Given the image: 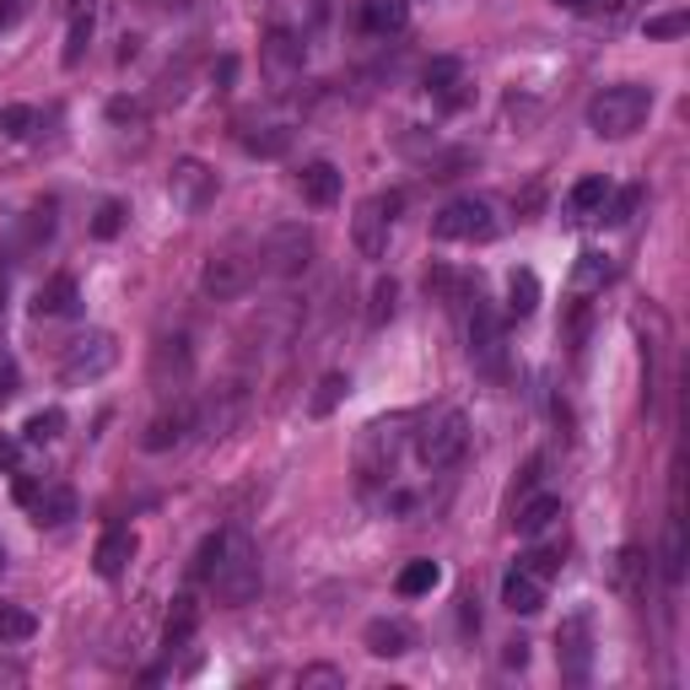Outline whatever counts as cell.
Returning <instances> with one entry per match:
<instances>
[{
	"label": "cell",
	"mask_w": 690,
	"mask_h": 690,
	"mask_svg": "<svg viewBox=\"0 0 690 690\" xmlns=\"http://www.w3.org/2000/svg\"><path fill=\"white\" fill-rule=\"evenodd\" d=\"M195 432V405L178 394V400H167V410H157L152 421H146V432H141V447L146 453H167V447H178L184 437Z\"/></svg>",
	"instance_id": "2e32d148"
},
{
	"label": "cell",
	"mask_w": 690,
	"mask_h": 690,
	"mask_svg": "<svg viewBox=\"0 0 690 690\" xmlns=\"http://www.w3.org/2000/svg\"><path fill=\"white\" fill-rule=\"evenodd\" d=\"M167 200L184 216H200L205 205L216 200V167L200 163V157H178L167 173Z\"/></svg>",
	"instance_id": "7c38bea8"
},
{
	"label": "cell",
	"mask_w": 690,
	"mask_h": 690,
	"mask_svg": "<svg viewBox=\"0 0 690 690\" xmlns=\"http://www.w3.org/2000/svg\"><path fill=\"white\" fill-rule=\"evenodd\" d=\"M556 6H567V11H594L599 0H556Z\"/></svg>",
	"instance_id": "db71d44e"
},
{
	"label": "cell",
	"mask_w": 690,
	"mask_h": 690,
	"mask_svg": "<svg viewBox=\"0 0 690 690\" xmlns=\"http://www.w3.org/2000/svg\"><path fill=\"white\" fill-rule=\"evenodd\" d=\"M0 567H6V550H0Z\"/></svg>",
	"instance_id": "9f6ffc18"
},
{
	"label": "cell",
	"mask_w": 690,
	"mask_h": 690,
	"mask_svg": "<svg viewBox=\"0 0 690 690\" xmlns=\"http://www.w3.org/2000/svg\"><path fill=\"white\" fill-rule=\"evenodd\" d=\"M86 49H92V6L71 17V33H65V71H76V65H82Z\"/></svg>",
	"instance_id": "836d02e7"
},
{
	"label": "cell",
	"mask_w": 690,
	"mask_h": 690,
	"mask_svg": "<svg viewBox=\"0 0 690 690\" xmlns=\"http://www.w3.org/2000/svg\"><path fill=\"white\" fill-rule=\"evenodd\" d=\"M210 594L222 599V605H248V599H259V583H265V567H259V550H254V539L248 534H222V556H216V567H210Z\"/></svg>",
	"instance_id": "6da1fadb"
},
{
	"label": "cell",
	"mask_w": 690,
	"mask_h": 690,
	"mask_svg": "<svg viewBox=\"0 0 690 690\" xmlns=\"http://www.w3.org/2000/svg\"><path fill=\"white\" fill-rule=\"evenodd\" d=\"M545 594H550V583L534 577L528 567H513L507 577H502V605L513 609V615H534V609H545Z\"/></svg>",
	"instance_id": "44dd1931"
},
{
	"label": "cell",
	"mask_w": 690,
	"mask_h": 690,
	"mask_svg": "<svg viewBox=\"0 0 690 690\" xmlns=\"http://www.w3.org/2000/svg\"><path fill=\"white\" fill-rule=\"evenodd\" d=\"M22 464V443L17 437H0V470H17Z\"/></svg>",
	"instance_id": "681fc988"
},
{
	"label": "cell",
	"mask_w": 690,
	"mask_h": 690,
	"mask_svg": "<svg viewBox=\"0 0 690 690\" xmlns=\"http://www.w3.org/2000/svg\"><path fill=\"white\" fill-rule=\"evenodd\" d=\"M686 577V534H680V518H669V539H663V583L680 588Z\"/></svg>",
	"instance_id": "e575fe53"
},
{
	"label": "cell",
	"mask_w": 690,
	"mask_h": 690,
	"mask_svg": "<svg viewBox=\"0 0 690 690\" xmlns=\"http://www.w3.org/2000/svg\"><path fill=\"white\" fill-rule=\"evenodd\" d=\"M302 39L297 33H286V28H276V33H265V43H259V65H265V76H270V86H291L297 76H302Z\"/></svg>",
	"instance_id": "9a60e30c"
},
{
	"label": "cell",
	"mask_w": 690,
	"mask_h": 690,
	"mask_svg": "<svg viewBox=\"0 0 690 690\" xmlns=\"http://www.w3.org/2000/svg\"><path fill=\"white\" fill-rule=\"evenodd\" d=\"M76 308H82L76 276H54V281H43L39 297H33V313H39V319H71Z\"/></svg>",
	"instance_id": "7402d4cb"
},
{
	"label": "cell",
	"mask_w": 690,
	"mask_h": 690,
	"mask_svg": "<svg viewBox=\"0 0 690 690\" xmlns=\"http://www.w3.org/2000/svg\"><path fill=\"white\" fill-rule=\"evenodd\" d=\"M244 410H248V389L233 378V383L210 389L200 405H195V432H205V437H227V432L244 421Z\"/></svg>",
	"instance_id": "5bb4252c"
},
{
	"label": "cell",
	"mask_w": 690,
	"mask_h": 690,
	"mask_svg": "<svg viewBox=\"0 0 690 690\" xmlns=\"http://www.w3.org/2000/svg\"><path fill=\"white\" fill-rule=\"evenodd\" d=\"M114 362H120V340L109 329H86L82 340H71L65 357H60V383H71V389L97 383L103 372H114Z\"/></svg>",
	"instance_id": "8992f818"
},
{
	"label": "cell",
	"mask_w": 690,
	"mask_h": 690,
	"mask_svg": "<svg viewBox=\"0 0 690 690\" xmlns=\"http://www.w3.org/2000/svg\"><path fill=\"white\" fill-rule=\"evenodd\" d=\"M195 378V351H189V334H163L157 351H152V389L163 400H178Z\"/></svg>",
	"instance_id": "4fadbf2b"
},
{
	"label": "cell",
	"mask_w": 690,
	"mask_h": 690,
	"mask_svg": "<svg viewBox=\"0 0 690 690\" xmlns=\"http://www.w3.org/2000/svg\"><path fill=\"white\" fill-rule=\"evenodd\" d=\"M33 637H39V615L28 605L0 599V642H33Z\"/></svg>",
	"instance_id": "f1b7e54d"
},
{
	"label": "cell",
	"mask_w": 690,
	"mask_h": 690,
	"mask_svg": "<svg viewBox=\"0 0 690 690\" xmlns=\"http://www.w3.org/2000/svg\"><path fill=\"white\" fill-rule=\"evenodd\" d=\"M222 534H227V528H216V534H205L200 539V550H195V562H189V577H195V583L210 577V567H216V556H222Z\"/></svg>",
	"instance_id": "b9f144b4"
},
{
	"label": "cell",
	"mask_w": 690,
	"mask_h": 690,
	"mask_svg": "<svg viewBox=\"0 0 690 690\" xmlns=\"http://www.w3.org/2000/svg\"><path fill=\"white\" fill-rule=\"evenodd\" d=\"M605 200H609V178H605V173H588V178H577V184H571L567 216H571V222H594V216L605 210Z\"/></svg>",
	"instance_id": "484cf974"
},
{
	"label": "cell",
	"mask_w": 690,
	"mask_h": 690,
	"mask_svg": "<svg viewBox=\"0 0 690 690\" xmlns=\"http://www.w3.org/2000/svg\"><path fill=\"white\" fill-rule=\"evenodd\" d=\"M686 28H690L686 11H663V17H648V22H642V33H648V39H680Z\"/></svg>",
	"instance_id": "7bdbcfd3"
},
{
	"label": "cell",
	"mask_w": 690,
	"mask_h": 690,
	"mask_svg": "<svg viewBox=\"0 0 690 690\" xmlns=\"http://www.w3.org/2000/svg\"><path fill=\"white\" fill-rule=\"evenodd\" d=\"M11 394H17V357L0 351V400H11Z\"/></svg>",
	"instance_id": "f6af8a7d"
},
{
	"label": "cell",
	"mask_w": 690,
	"mask_h": 690,
	"mask_svg": "<svg viewBox=\"0 0 690 690\" xmlns=\"http://www.w3.org/2000/svg\"><path fill=\"white\" fill-rule=\"evenodd\" d=\"M195 626H200V599H195V594H178V599H173V609H167V620H163V648L167 652L189 648Z\"/></svg>",
	"instance_id": "cb8c5ba5"
},
{
	"label": "cell",
	"mask_w": 690,
	"mask_h": 690,
	"mask_svg": "<svg viewBox=\"0 0 690 690\" xmlns=\"http://www.w3.org/2000/svg\"><path fill=\"white\" fill-rule=\"evenodd\" d=\"M28 130H33V109H22V103L0 109V141H22Z\"/></svg>",
	"instance_id": "ab89813d"
},
{
	"label": "cell",
	"mask_w": 690,
	"mask_h": 690,
	"mask_svg": "<svg viewBox=\"0 0 690 690\" xmlns=\"http://www.w3.org/2000/svg\"><path fill=\"white\" fill-rule=\"evenodd\" d=\"M400 195H372L357 205V222H351V244L362 259H383L389 254V233H394V216H400Z\"/></svg>",
	"instance_id": "8fae6325"
},
{
	"label": "cell",
	"mask_w": 690,
	"mask_h": 690,
	"mask_svg": "<svg viewBox=\"0 0 690 690\" xmlns=\"http://www.w3.org/2000/svg\"><path fill=\"white\" fill-rule=\"evenodd\" d=\"M432 238H443V244H491V238H496V216H491V205L475 200V195L447 200L443 210H437V222H432Z\"/></svg>",
	"instance_id": "9c48e42d"
},
{
	"label": "cell",
	"mask_w": 690,
	"mask_h": 690,
	"mask_svg": "<svg viewBox=\"0 0 690 690\" xmlns=\"http://www.w3.org/2000/svg\"><path fill=\"white\" fill-rule=\"evenodd\" d=\"M405 426L410 415H389V421H372L357 443V475L362 486H378V481H394V464H400V447H405Z\"/></svg>",
	"instance_id": "277c9868"
},
{
	"label": "cell",
	"mask_w": 690,
	"mask_h": 690,
	"mask_svg": "<svg viewBox=\"0 0 690 690\" xmlns=\"http://www.w3.org/2000/svg\"><path fill=\"white\" fill-rule=\"evenodd\" d=\"M405 22H410L405 0H367L362 6V28L372 39H394V33H405Z\"/></svg>",
	"instance_id": "4316f807"
},
{
	"label": "cell",
	"mask_w": 690,
	"mask_h": 690,
	"mask_svg": "<svg viewBox=\"0 0 690 690\" xmlns=\"http://www.w3.org/2000/svg\"><path fill=\"white\" fill-rule=\"evenodd\" d=\"M17 502L33 507L39 524H71L76 518V491L71 486H39V481H17Z\"/></svg>",
	"instance_id": "e0dca14e"
},
{
	"label": "cell",
	"mask_w": 690,
	"mask_h": 690,
	"mask_svg": "<svg viewBox=\"0 0 690 690\" xmlns=\"http://www.w3.org/2000/svg\"><path fill=\"white\" fill-rule=\"evenodd\" d=\"M233 76H238V60H233V54H222V65H216V82H222V92H227Z\"/></svg>",
	"instance_id": "816d5d0a"
},
{
	"label": "cell",
	"mask_w": 690,
	"mask_h": 690,
	"mask_svg": "<svg viewBox=\"0 0 690 690\" xmlns=\"http://www.w3.org/2000/svg\"><path fill=\"white\" fill-rule=\"evenodd\" d=\"M49 233H54V210H49V205H33V210H28V244H43Z\"/></svg>",
	"instance_id": "ee69618b"
},
{
	"label": "cell",
	"mask_w": 690,
	"mask_h": 690,
	"mask_svg": "<svg viewBox=\"0 0 690 690\" xmlns=\"http://www.w3.org/2000/svg\"><path fill=\"white\" fill-rule=\"evenodd\" d=\"M302 200L319 205V210L334 205V200H340V173H334L329 163H308V167H302Z\"/></svg>",
	"instance_id": "83f0119b"
},
{
	"label": "cell",
	"mask_w": 690,
	"mask_h": 690,
	"mask_svg": "<svg viewBox=\"0 0 690 690\" xmlns=\"http://www.w3.org/2000/svg\"><path fill=\"white\" fill-rule=\"evenodd\" d=\"M648 571H652V556L642 545H620V550H615V567H609V588H615L620 599L642 605V599H648Z\"/></svg>",
	"instance_id": "ac0fdd59"
},
{
	"label": "cell",
	"mask_w": 690,
	"mask_h": 690,
	"mask_svg": "<svg viewBox=\"0 0 690 690\" xmlns=\"http://www.w3.org/2000/svg\"><path fill=\"white\" fill-rule=\"evenodd\" d=\"M362 642L372 658H405V652L415 648V631H410L405 620H372L362 631Z\"/></svg>",
	"instance_id": "603a6c76"
},
{
	"label": "cell",
	"mask_w": 690,
	"mask_h": 690,
	"mask_svg": "<svg viewBox=\"0 0 690 690\" xmlns=\"http://www.w3.org/2000/svg\"><path fill=\"white\" fill-rule=\"evenodd\" d=\"M302 686H340V669H329V663H313V669H302Z\"/></svg>",
	"instance_id": "bcb514c9"
},
{
	"label": "cell",
	"mask_w": 690,
	"mask_h": 690,
	"mask_svg": "<svg viewBox=\"0 0 690 690\" xmlns=\"http://www.w3.org/2000/svg\"><path fill=\"white\" fill-rule=\"evenodd\" d=\"M120 227H124V205L120 200H103L97 205V216H92V238H120Z\"/></svg>",
	"instance_id": "60d3db41"
},
{
	"label": "cell",
	"mask_w": 690,
	"mask_h": 690,
	"mask_svg": "<svg viewBox=\"0 0 690 690\" xmlns=\"http://www.w3.org/2000/svg\"><path fill=\"white\" fill-rule=\"evenodd\" d=\"M109 120H114V124H124V120L135 124V120H141V103H130V97H114V103H109Z\"/></svg>",
	"instance_id": "7dc6e473"
},
{
	"label": "cell",
	"mask_w": 690,
	"mask_h": 690,
	"mask_svg": "<svg viewBox=\"0 0 690 690\" xmlns=\"http://www.w3.org/2000/svg\"><path fill=\"white\" fill-rule=\"evenodd\" d=\"M0 308H6V270H0Z\"/></svg>",
	"instance_id": "11a10c76"
},
{
	"label": "cell",
	"mask_w": 690,
	"mask_h": 690,
	"mask_svg": "<svg viewBox=\"0 0 690 690\" xmlns=\"http://www.w3.org/2000/svg\"><path fill=\"white\" fill-rule=\"evenodd\" d=\"M17 17H22V0H0V33H6Z\"/></svg>",
	"instance_id": "f907efd6"
},
{
	"label": "cell",
	"mask_w": 690,
	"mask_h": 690,
	"mask_svg": "<svg viewBox=\"0 0 690 690\" xmlns=\"http://www.w3.org/2000/svg\"><path fill=\"white\" fill-rule=\"evenodd\" d=\"M556 669L567 686H588V674H594V615L588 609H571L556 626Z\"/></svg>",
	"instance_id": "ba28073f"
},
{
	"label": "cell",
	"mask_w": 690,
	"mask_h": 690,
	"mask_svg": "<svg viewBox=\"0 0 690 690\" xmlns=\"http://www.w3.org/2000/svg\"><path fill=\"white\" fill-rule=\"evenodd\" d=\"M571 281H577V291H594V286H605L609 281V259L605 254H577V270H571Z\"/></svg>",
	"instance_id": "f35d334b"
},
{
	"label": "cell",
	"mask_w": 690,
	"mask_h": 690,
	"mask_svg": "<svg viewBox=\"0 0 690 690\" xmlns=\"http://www.w3.org/2000/svg\"><path fill=\"white\" fill-rule=\"evenodd\" d=\"M562 524V496H524L518 502V518H513V528L524 534V539H539L545 528Z\"/></svg>",
	"instance_id": "d4e9b609"
},
{
	"label": "cell",
	"mask_w": 690,
	"mask_h": 690,
	"mask_svg": "<svg viewBox=\"0 0 690 690\" xmlns=\"http://www.w3.org/2000/svg\"><path fill=\"white\" fill-rule=\"evenodd\" d=\"M394 302H400V286H394V276L372 281V308H367V325H372V329H383L389 319H394Z\"/></svg>",
	"instance_id": "74e56055"
},
{
	"label": "cell",
	"mask_w": 690,
	"mask_h": 690,
	"mask_svg": "<svg viewBox=\"0 0 690 690\" xmlns=\"http://www.w3.org/2000/svg\"><path fill=\"white\" fill-rule=\"evenodd\" d=\"M534 308H539V276L534 270H513V281H507V313L528 319Z\"/></svg>",
	"instance_id": "1f68e13d"
},
{
	"label": "cell",
	"mask_w": 690,
	"mask_h": 690,
	"mask_svg": "<svg viewBox=\"0 0 690 690\" xmlns=\"http://www.w3.org/2000/svg\"><path fill=\"white\" fill-rule=\"evenodd\" d=\"M426 92L437 97V109H464L475 92H470V82H464V60H453V54H443V60H432L426 65Z\"/></svg>",
	"instance_id": "ffe728a7"
},
{
	"label": "cell",
	"mask_w": 690,
	"mask_h": 690,
	"mask_svg": "<svg viewBox=\"0 0 690 690\" xmlns=\"http://www.w3.org/2000/svg\"><path fill=\"white\" fill-rule=\"evenodd\" d=\"M244 146L254 152V157H286V146H291V130H286V124H265V130L244 135Z\"/></svg>",
	"instance_id": "d590c367"
},
{
	"label": "cell",
	"mask_w": 690,
	"mask_h": 690,
	"mask_svg": "<svg viewBox=\"0 0 690 690\" xmlns=\"http://www.w3.org/2000/svg\"><path fill=\"white\" fill-rule=\"evenodd\" d=\"M652 114V86L642 82H615L605 92H594V103H588V130L594 135H605V141H626V135H637Z\"/></svg>",
	"instance_id": "7a4b0ae2"
},
{
	"label": "cell",
	"mask_w": 690,
	"mask_h": 690,
	"mask_svg": "<svg viewBox=\"0 0 690 690\" xmlns=\"http://www.w3.org/2000/svg\"><path fill=\"white\" fill-rule=\"evenodd\" d=\"M502 663H507V669H524V663H528V642H524V637H513V642H507Z\"/></svg>",
	"instance_id": "c3c4849f"
},
{
	"label": "cell",
	"mask_w": 690,
	"mask_h": 690,
	"mask_svg": "<svg viewBox=\"0 0 690 690\" xmlns=\"http://www.w3.org/2000/svg\"><path fill=\"white\" fill-rule=\"evenodd\" d=\"M259 276H276V281H291V276H302L308 265H313V227H302V222H286L276 227L265 244H259Z\"/></svg>",
	"instance_id": "5b68a950"
},
{
	"label": "cell",
	"mask_w": 690,
	"mask_h": 690,
	"mask_svg": "<svg viewBox=\"0 0 690 690\" xmlns=\"http://www.w3.org/2000/svg\"><path fill=\"white\" fill-rule=\"evenodd\" d=\"M437 583H443V567H437V562H426V556H415V562H405V571H400V583H394V588H400L405 599H421V594H432Z\"/></svg>",
	"instance_id": "f546056e"
},
{
	"label": "cell",
	"mask_w": 690,
	"mask_h": 690,
	"mask_svg": "<svg viewBox=\"0 0 690 690\" xmlns=\"http://www.w3.org/2000/svg\"><path fill=\"white\" fill-rule=\"evenodd\" d=\"M60 432H65V410H33V415H28V426H22V437H28V443H54V437H60Z\"/></svg>",
	"instance_id": "8d00e7d4"
},
{
	"label": "cell",
	"mask_w": 690,
	"mask_h": 690,
	"mask_svg": "<svg viewBox=\"0 0 690 690\" xmlns=\"http://www.w3.org/2000/svg\"><path fill=\"white\" fill-rule=\"evenodd\" d=\"M346 394H351V378H346V372H329L325 383L313 389V400H308V415H313V421H329Z\"/></svg>",
	"instance_id": "4dcf8cb0"
},
{
	"label": "cell",
	"mask_w": 690,
	"mask_h": 690,
	"mask_svg": "<svg viewBox=\"0 0 690 690\" xmlns=\"http://www.w3.org/2000/svg\"><path fill=\"white\" fill-rule=\"evenodd\" d=\"M637 210H642V184H626V189H609V200L599 216H605L609 227H626Z\"/></svg>",
	"instance_id": "d6a6232c"
},
{
	"label": "cell",
	"mask_w": 690,
	"mask_h": 690,
	"mask_svg": "<svg viewBox=\"0 0 690 690\" xmlns=\"http://www.w3.org/2000/svg\"><path fill=\"white\" fill-rule=\"evenodd\" d=\"M86 6H92V0H60V11H65V17H76V11H86Z\"/></svg>",
	"instance_id": "f5cc1de1"
},
{
	"label": "cell",
	"mask_w": 690,
	"mask_h": 690,
	"mask_svg": "<svg viewBox=\"0 0 690 690\" xmlns=\"http://www.w3.org/2000/svg\"><path fill=\"white\" fill-rule=\"evenodd\" d=\"M130 562H135V528L109 524V528H103V539H97V550H92V567H97V577H103V583H120Z\"/></svg>",
	"instance_id": "d6986e66"
},
{
	"label": "cell",
	"mask_w": 690,
	"mask_h": 690,
	"mask_svg": "<svg viewBox=\"0 0 690 690\" xmlns=\"http://www.w3.org/2000/svg\"><path fill=\"white\" fill-rule=\"evenodd\" d=\"M470 362H475V372H486V378L507 372V329H502V313L491 308L481 291L470 297Z\"/></svg>",
	"instance_id": "52a82bcc"
},
{
	"label": "cell",
	"mask_w": 690,
	"mask_h": 690,
	"mask_svg": "<svg viewBox=\"0 0 690 690\" xmlns=\"http://www.w3.org/2000/svg\"><path fill=\"white\" fill-rule=\"evenodd\" d=\"M254 276H259V259L233 244V248H222V254H210V259H205L200 286H205V297L233 302V297H244L248 286H254Z\"/></svg>",
	"instance_id": "30bf717a"
},
{
	"label": "cell",
	"mask_w": 690,
	"mask_h": 690,
	"mask_svg": "<svg viewBox=\"0 0 690 690\" xmlns=\"http://www.w3.org/2000/svg\"><path fill=\"white\" fill-rule=\"evenodd\" d=\"M470 447V415L459 405H437L432 415H421V432H415V459L426 470H447L459 464Z\"/></svg>",
	"instance_id": "3957f363"
}]
</instances>
